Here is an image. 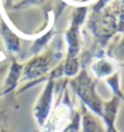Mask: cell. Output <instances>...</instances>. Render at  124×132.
I'll use <instances>...</instances> for the list:
<instances>
[{
  "instance_id": "5b68a950",
  "label": "cell",
  "mask_w": 124,
  "mask_h": 132,
  "mask_svg": "<svg viewBox=\"0 0 124 132\" xmlns=\"http://www.w3.org/2000/svg\"><path fill=\"white\" fill-rule=\"evenodd\" d=\"M89 5L86 6H74L70 24L64 34V40L66 43V56H79L82 51V37H81V28L88 16Z\"/></svg>"
},
{
  "instance_id": "277c9868",
  "label": "cell",
  "mask_w": 124,
  "mask_h": 132,
  "mask_svg": "<svg viewBox=\"0 0 124 132\" xmlns=\"http://www.w3.org/2000/svg\"><path fill=\"white\" fill-rule=\"evenodd\" d=\"M97 85L98 80L89 73L87 64H82L81 71L74 78L68 79V87L79 98L81 104L93 114L101 118L104 100L98 94Z\"/></svg>"
},
{
  "instance_id": "9a60e30c",
  "label": "cell",
  "mask_w": 124,
  "mask_h": 132,
  "mask_svg": "<svg viewBox=\"0 0 124 132\" xmlns=\"http://www.w3.org/2000/svg\"><path fill=\"white\" fill-rule=\"evenodd\" d=\"M47 0H19L12 6L11 10H24L31 6H42Z\"/></svg>"
},
{
  "instance_id": "9c48e42d",
  "label": "cell",
  "mask_w": 124,
  "mask_h": 132,
  "mask_svg": "<svg viewBox=\"0 0 124 132\" xmlns=\"http://www.w3.org/2000/svg\"><path fill=\"white\" fill-rule=\"evenodd\" d=\"M121 100L116 96H112L110 100L104 101L103 103V114L101 121L105 127V132H119L116 126V120L121 107Z\"/></svg>"
},
{
  "instance_id": "8fae6325",
  "label": "cell",
  "mask_w": 124,
  "mask_h": 132,
  "mask_svg": "<svg viewBox=\"0 0 124 132\" xmlns=\"http://www.w3.org/2000/svg\"><path fill=\"white\" fill-rule=\"evenodd\" d=\"M57 34L55 31V28H54V23H53V18H52L51 23H49L48 28H46V30L42 34H39L36 37L34 38V42L31 45L29 52H30L31 56L36 55L39 53H41L43 49L46 48V46L48 45V42L52 40V37Z\"/></svg>"
},
{
  "instance_id": "8992f818",
  "label": "cell",
  "mask_w": 124,
  "mask_h": 132,
  "mask_svg": "<svg viewBox=\"0 0 124 132\" xmlns=\"http://www.w3.org/2000/svg\"><path fill=\"white\" fill-rule=\"evenodd\" d=\"M54 90H55V80L47 79L46 80L43 89L41 94L39 95L38 100L34 103L33 107V117H34L35 122L40 127H43L47 119L53 108V100H54Z\"/></svg>"
},
{
  "instance_id": "e0dca14e",
  "label": "cell",
  "mask_w": 124,
  "mask_h": 132,
  "mask_svg": "<svg viewBox=\"0 0 124 132\" xmlns=\"http://www.w3.org/2000/svg\"><path fill=\"white\" fill-rule=\"evenodd\" d=\"M4 60V54H3V49H1V45H0V64Z\"/></svg>"
},
{
  "instance_id": "3957f363",
  "label": "cell",
  "mask_w": 124,
  "mask_h": 132,
  "mask_svg": "<svg viewBox=\"0 0 124 132\" xmlns=\"http://www.w3.org/2000/svg\"><path fill=\"white\" fill-rule=\"evenodd\" d=\"M87 29L93 35L100 49L108 46L110 41L118 34V12L113 1L97 12H90L86 19Z\"/></svg>"
},
{
  "instance_id": "7a4b0ae2",
  "label": "cell",
  "mask_w": 124,
  "mask_h": 132,
  "mask_svg": "<svg viewBox=\"0 0 124 132\" xmlns=\"http://www.w3.org/2000/svg\"><path fill=\"white\" fill-rule=\"evenodd\" d=\"M64 55L62 49H46L45 52L39 53L23 63L21 82L27 84L21 88L19 93L34 87L35 84L45 82L46 76L62 61Z\"/></svg>"
},
{
  "instance_id": "7c38bea8",
  "label": "cell",
  "mask_w": 124,
  "mask_h": 132,
  "mask_svg": "<svg viewBox=\"0 0 124 132\" xmlns=\"http://www.w3.org/2000/svg\"><path fill=\"white\" fill-rule=\"evenodd\" d=\"M63 71H64V78L70 79L77 75L81 71L82 63H81V55L79 56H64L62 60Z\"/></svg>"
},
{
  "instance_id": "4fadbf2b",
  "label": "cell",
  "mask_w": 124,
  "mask_h": 132,
  "mask_svg": "<svg viewBox=\"0 0 124 132\" xmlns=\"http://www.w3.org/2000/svg\"><path fill=\"white\" fill-rule=\"evenodd\" d=\"M107 56H110L111 59H113L116 63L123 65L124 63V34H122V37L119 40L110 45V47L105 51Z\"/></svg>"
},
{
  "instance_id": "5bb4252c",
  "label": "cell",
  "mask_w": 124,
  "mask_h": 132,
  "mask_svg": "<svg viewBox=\"0 0 124 132\" xmlns=\"http://www.w3.org/2000/svg\"><path fill=\"white\" fill-rule=\"evenodd\" d=\"M107 87L112 91V96H116L121 100V102L124 103V91L122 89V82H121V71H117L112 76L105 79Z\"/></svg>"
},
{
  "instance_id": "ac0fdd59",
  "label": "cell",
  "mask_w": 124,
  "mask_h": 132,
  "mask_svg": "<svg viewBox=\"0 0 124 132\" xmlns=\"http://www.w3.org/2000/svg\"><path fill=\"white\" fill-rule=\"evenodd\" d=\"M0 132H12V131L6 129V127H4V126H1V127H0Z\"/></svg>"
},
{
  "instance_id": "ba28073f",
  "label": "cell",
  "mask_w": 124,
  "mask_h": 132,
  "mask_svg": "<svg viewBox=\"0 0 124 132\" xmlns=\"http://www.w3.org/2000/svg\"><path fill=\"white\" fill-rule=\"evenodd\" d=\"M0 37L5 45L10 59L11 58L18 59V55L21 53V37L18 36V34H16L12 27L7 24L4 19H1L0 23Z\"/></svg>"
},
{
  "instance_id": "2e32d148",
  "label": "cell",
  "mask_w": 124,
  "mask_h": 132,
  "mask_svg": "<svg viewBox=\"0 0 124 132\" xmlns=\"http://www.w3.org/2000/svg\"><path fill=\"white\" fill-rule=\"evenodd\" d=\"M7 69H9V63H5L3 65H0V91H1V88H3L5 77H6Z\"/></svg>"
},
{
  "instance_id": "52a82bcc",
  "label": "cell",
  "mask_w": 124,
  "mask_h": 132,
  "mask_svg": "<svg viewBox=\"0 0 124 132\" xmlns=\"http://www.w3.org/2000/svg\"><path fill=\"white\" fill-rule=\"evenodd\" d=\"M122 65L116 63L113 59L106 55L105 49H99V53L94 54L90 59L89 73L99 82L100 79H106L117 71H121Z\"/></svg>"
},
{
  "instance_id": "30bf717a",
  "label": "cell",
  "mask_w": 124,
  "mask_h": 132,
  "mask_svg": "<svg viewBox=\"0 0 124 132\" xmlns=\"http://www.w3.org/2000/svg\"><path fill=\"white\" fill-rule=\"evenodd\" d=\"M22 71H23V63H21L18 59L11 58V63H9V69L0 91V96H6L16 90L18 83L21 82Z\"/></svg>"
},
{
  "instance_id": "6da1fadb",
  "label": "cell",
  "mask_w": 124,
  "mask_h": 132,
  "mask_svg": "<svg viewBox=\"0 0 124 132\" xmlns=\"http://www.w3.org/2000/svg\"><path fill=\"white\" fill-rule=\"evenodd\" d=\"M81 130V112L76 109L71 101L68 87V79L63 80L59 88V96L53 106L42 132H79Z\"/></svg>"
}]
</instances>
